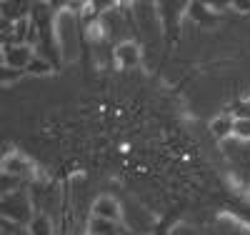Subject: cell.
<instances>
[{
    "instance_id": "11",
    "label": "cell",
    "mask_w": 250,
    "mask_h": 235,
    "mask_svg": "<svg viewBox=\"0 0 250 235\" xmlns=\"http://www.w3.org/2000/svg\"><path fill=\"white\" fill-rule=\"evenodd\" d=\"M20 75H23V73H20V70H13V68H3V83H15Z\"/></svg>"
},
{
    "instance_id": "10",
    "label": "cell",
    "mask_w": 250,
    "mask_h": 235,
    "mask_svg": "<svg viewBox=\"0 0 250 235\" xmlns=\"http://www.w3.org/2000/svg\"><path fill=\"white\" fill-rule=\"evenodd\" d=\"M235 138L240 140H250V120H235V130H233Z\"/></svg>"
},
{
    "instance_id": "3",
    "label": "cell",
    "mask_w": 250,
    "mask_h": 235,
    "mask_svg": "<svg viewBox=\"0 0 250 235\" xmlns=\"http://www.w3.org/2000/svg\"><path fill=\"white\" fill-rule=\"evenodd\" d=\"M90 213H93V218L115 220V223H118V218H120V205H118V200L110 198V195H100V198L93 203Z\"/></svg>"
},
{
    "instance_id": "13",
    "label": "cell",
    "mask_w": 250,
    "mask_h": 235,
    "mask_svg": "<svg viewBox=\"0 0 250 235\" xmlns=\"http://www.w3.org/2000/svg\"><path fill=\"white\" fill-rule=\"evenodd\" d=\"M238 13H250V0H235V3H230Z\"/></svg>"
},
{
    "instance_id": "7",
    "label": "cell",
    "mask_w": 250,
    "mask_h": 235,
    "mask_svg": "<svg viewBox=\"0 0 250 235\" xmlns=\"http://www.w3.org/2000/svg\"><path fill=\"white\" fill-rule=\"evenodd\" d=\"M28 228H30V235H53V223L45 215H35L28 223Z\"/></svg>"
},
{
    "instance_id": "8",
    "label": "cell",
    "mask_w": 250,
    "mask_h": 235,
    "mask_svg": "<svg viewBox=\"0 0 250 235\" xmlns=\"http://www.w3.org/2000/svg\"><path fill=\"white\" fill-rule=\"evenodd\" d=\"M50 70H53V65H50V63H48L45 58H40V55H35V58H33V63L25 68V73H28V75H48Z\"/></svg>"
},
{
    "instance_id": "2",
    "label": "cell",
    "mask_w": 250,
    "mask_h": 235,
    "mask_svg": "<svg viewBox=\"0 0 250 235\" xmlns=\"http://www.w3.org/2000/svg\"><path fill=\"white\" fill-rule=\"evenodd\" d=\"M3 170H5V175H13V178H33L35 175L33 163L25 155H18V153H10L3 160Z\"/></svg>"
},
{
    "instance_id": "1",
    "label": "cell",
    "mask_w": 250,
    "mask_h": 235,
    "mask_svg": "<svg viewBox=\"0 0 250 235\" xmlns=\"http://www.w3.org/2000/svg\"><path fill=\"white\" fill-rule=\"evenodd\" d=\"M33 58H35L33 48L30 45H18V43L8 45L5 48V55H3L5 68H13V70H20V73H25V68L33 63Z\"/></svg>"
},
{
    "instance_id": "6",
    "label": "cell",
    "mask_w": 250,
    "mask_h": 235,
    "mask_svg": "<svg viewBox=\"0 0 250 235\" xmlns=\"http://www.w3.org/2000/svg\"><path fill=\"white\" fill-rule=\"evenodd\" d=\"M88 235H120V225L115 220L93 218L90 225H88Z\"/></svg>"
},
{
    "instance_id": "12",
    "label": "cell",
    "mask_w": 250,
    "mask_h": 235,
    "mask_svg": "<svg viewBox=\"0 0 250 235\" xmlns=\"http://www.w3.org/2000/svg\"><path fill=\"white\" fill-rule=\"evenodd\" d=\"M38 38H40V35H38V28L33 25V28H30V33H28V38H25V45L35 48V45H38Z\"/></svg>"
},
{
    "instance_id": "9",
    "label": "cell",
    "mask_w": 250,
    "mask_h": 235,
    "mask_svg": "<svg viewBox=\"0 0 250 235\" xmlns=\"http://www.w3.org/2000/svg\"><path fill=\"white\" fill-rule=\"evenodd\" d=\"M230 113H233L235 120H250V100H240V103H235L233 108H230Z\"/></svg>"
},
{
    "instance_id": "5",
    "label": "cell",
    "mask_w": 250,
    "mask_h": 235,
    "mask_svg": "<svg viewBox=\"0 0 250 235\" xmlns=\"http://www.w3.org/2000/svg\"><path fill=\"white\" fill-rule=\"evenodd\" d=\"M233 130H235V118H233V113H230V110H225L223 115H218V118L210 123V133H213V138H215V140H225V138H230V135H233Z\"/></svg>"
},
{
    "instance_id": "4",
    "label": "cell",
    "mask_w": 250,
    "mask_h": 235,
    "mask_svg": "<svg viewBox=\"0 0 250 235\" xmlns=\"http://www.w3.org/2000/svg\"><path fill=\"white\" fill-rule=\"evenodd\" d=\"M115 63L120 68H135L140 63V48L135 45V43H130V40L120 43V45L115 48Z\"/></svg>"
}]
</instances>
